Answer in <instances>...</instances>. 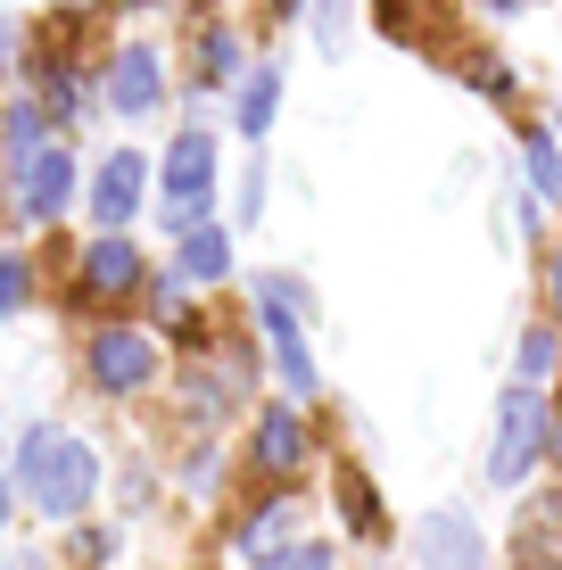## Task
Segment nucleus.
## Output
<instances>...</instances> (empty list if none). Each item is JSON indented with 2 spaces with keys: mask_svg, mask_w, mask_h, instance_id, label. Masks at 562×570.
<instances>
[{
  "mask_svg": "<svg viewBox=\"0 0 562 570\" xmlns=\"http://www.w3.org/2000/svg\"><path fill=\"white\" fill-rule=\"evenodd\" d=\"M298 463H306V430H298V414H289V405H274V414L257 422V471L289 480Z\"/></svg>",
  "mask_w": 562,
  "mask_h": 570,
  "instance_id": "9b49d317",
  "label": "nucleus"
},
{
  "mask_svg": "<svg viewBox=\"0 0 562 570\" xmlns=\"http://www.w3.org/2000/svg\"><path fill=\"white\" fill-rule=\"evenodd\" d=\"M26 298H33V265L17 257V248H0V314H17Z\"/></svg>",
  "mask_w": 562,
  "mask_h": 570,
  "instance_id": "2eb2a0df",
  "label": "nucleus"
},
{
  "mask_svg": "<svg viewBox=\"0 0 562 570\" xmlns=\"http://www.w3.org/2000/svg\"><path fill=\"white\" fill-rule=\"evenodd\" d=\"M224 265H231L224 232H216V224H190V232H183V273H190V282H224Z\"/></svg>",
  "mask_w": 562,
  "mask_h": 570,
  "instance_id": "ddd939ff",
  "label": "nucleus"
},
{
  "mask_svg": "<svg viewBox=\"0 0 562 570\" xmlns=\"http://www.w3.org/2000/svg\"><path fill=\"white\" fill-rule=\"evenodd\" d=\"M274 9H298V0H274Z\"/></svg>",
  "mask_w": 562,
  "mask_h": 570,
  "instance_id": "b1692460",
  "label": "nucleus"
},
{
  "mask_svg": "<svg viewBox=\"0 0 562 570\" xmlns=\"http://www.w3.org/2000/svg\"><path fill=\"white\" fill-rule=\"evenodd\" d=\"M339 497H347V521H356V529H373V497H364V480H356V471L339 480Z\"/></svg>",
  "mask_w": 562,
  "mask_h": 570,
  "instance_id": "a211bd4d",
  "label": "nucleus"
},
{
  "mask_svg": "<svg viewBox=\"0 0 562 570\" xmlns=\"http://www.w3.org/2000/svg\"><path fill=\"white\" fill-rule=\"evenodd\" d=\"M530 190H538V199H554V190H562V157H554L546 132L530 141Z\"/></svg>",
  "mask_w": 562,
  "mask_h": 570,
  "instance_id": "dca6fc26",
  "label": "nucleus"
},
{
  "mask_svg": "<svg viewBox=\"0 0 562 570\" xmlns=\"http://www.w3.org/2000/svg\"><path fill=\"white\" fill-rule=\"evenodd\" d=\"M67 190H75V157H67V149H33V157H17V207H26L33 224H50V215L67 207Z\"/></svg>",
  "mask_w": 562,
  "mask_h": 570,
  "instance_id": "39448f33",
  "label": "nucleus"
},
{
  "mask_svg": "<svg viewBox=\"0 0 562 570\" xmlns=\"http://www.w3.org/2000/svg\"><path fill=\"white\" fill-rule=\"evenodd\" d=\"M546 446H554V455H562V422H554V430H546Z\"/></svg>",
  "mask_w": 562,
  "mask_h": 570,
  "instance_id": "4be33fe9",
  "label": "nucleus"
},
{
  "mask_svg": "<svg viewBox=\"0 0 562 570\" xmlns=\"http://www.w3.org/2000/svg\"><path fill=\"white\" fill-rule=\"evenodd\" d=\"M257 306H265V331H274V347H282V372H289V389H315V364H306V340H298V314H306V289L289 282V273H274V282H257Z\"/></svg>",
  "mask_w": 562,
  "mask_h": 570,
  "instance_id": "20e7f679",
  "label": "nucleus"
},
{
  "mask_svg": "<svg viewBox=\"0 0 562 570\" xmlns=\"http://www.w3.org/2000/svg\"><path fill=\"white\" fill-rule=\"evenodd\" d=\"M132 282H141V248H132L125 232H100V240L83 248V298H125Z\"/></svg>",
  "mask_w": 562,
  "mask_h": 570,
  "instance_id": "6e6552de",
  "label": "nucleus"
},
{
  "mask_svg": "<svg viewBox=\"0 0 562 570\" xmlns=\"http://www.w3.org/2000/svg\"><path fill=\"white\" fill-rule=\"evenodd\" d=\"M538 446H546V405H538V389H505V414H496V455H489V480L513 488L521 471L538 463Z\"/></svg>",
  "mask_w": 562,
  "mask_h": 570,
  "instance_id": "f03ea898",
  "label": "nucleus"
},
{
  "mask_svg": "<svg viewBox=\"0 0 562 570\" xmlns=\"http://www.w3.org/2000/svg\"><path fill=\"white\" fill-rule=\"evenodd\" d=\"M257 570H332V546L323 538H298V546H274Z\"/></svg>",
  "mask_w": 562,
  "mask_h": 570,
  "instance_id": "4468645a",
  "label": "nucleus"
},
{
  "mask_svg": "<svg viewBox=\"0 0 562 570\" xmlns=\"http://www.w3.org/2000/svg\"><path fill=\"white\" fill-rule=\"evenodd\" d=\"M149 306H158L166 323H183V282H158V298H149Z\"/></svg>",
  "mask_w": 562,
  "mask_h": 570,
  "instance_id": "6ab92c4d",
  "label": "nucleus"
},
{
  "mask_svg": "<svg viewBox=\"0 0 562 570\" xmlns=\"http://www.w3.org/2000/svg\"><path fill=\"white\" fill-rule=\"evenodd\" d=\"M414 554H422V570H480L472 513H422L414 521Z\"/></svg>",
  "mask_w": 562,
  "mask_h": 570,
  "instance_id": "423d86ee",
  "label": "nucleus"
},
{
  "mask_svg": "<svg viewBox=\"0 0 562 570\" xmlns=\"http://www.w3.org/2000/svg\"><path fill=\"white\" fill-rule=\"evenodd\" d=\"M546 372H554V331H530V340H521V389L546 381Z\"/></svg>",
  "mask_w": 562,
  "mask_h": 570,
  "instance_id": "f3484780",
  "label": "nucleus"
},
{
  "mask_svg": "<svg viewBox=\"0 0 562 570\" xmlns=\"http://www.w3.org/2000/svg\"><path fill=\"white\" fill-rule=\"evenodd\" d=\"M231 58H240V50H231V33H216V42H207V75H231Z\"/></svg>",
  "mask_w": 562,
  "mask_h": 570,
  "instance_id": "aec40b11",
  "label": "nucleus"
},
{
  "mask_svg": "<svg viewBox=\"0 0 562 570\" xmlns=\"http://www.w3.org/2000/svg\"><path fill=\"white\" fill-rule=\"evenodd\" d=\"M149 372H158V347H149L141 331H100V340H91V381L100 389H141Z\"/></svg>",
  "mask_w": 562,
  "mask_h": 570,
  "instance_id": "0eeeda50",
  "label": "nucleus"
},
{
  "mask_svg": "<svg viewBox=\"0 0 562 570\" xmlns=\"http://www.w3.org/2000/svg\"><path fill=\"white\" fill-rule=\"evenodd\" d=\"M0 521H9V488H0Z\"/></svg>",
  "mask_w": 562,
  "mask_h": 570,
  "instance_id": "5701e85b",
  "label": "nucleus"
},
{
  "mask_svg": "<svg viewBox=\"0 0 562 570\" xmlns=\"http://www.w3.org/2000/svg\"><path fill=\"white\" fill-rule=\"evenodd\" d=\"M158 91H166V67H158V50H116V67H108V100L125 108V116H149L158 108Z\"/></svg>",
  "mask_w": 562,
  "mask_h": 570,
  "instance_id": "9d476101",
  "label": "nucleus"
},
{
  "mask_svg": "<svg viewBox=\"0 0 562 570\" xmlns=\"http://www.w3.org/2000/svg\"><path fill=\"white\" fill-rule=\"evenodd\" d=\"M141 183H149V166L132 149H116L100 166V183H91V215H100V232H125V215L141 207Z\"/></svg>",
  "mask_w": 562,
  "mask_h": 570,
  "instance_id": "1a4fd4ad",
  "label": "nucleus"
},
{
  "mask_svg": "<svg viewBox=\"0 0 562 570\" xmlns=\"http://www.w3.org/2000/svg\"><path fill=\"white\" fill-rule=\"evenodd\" d=\"M274 100H282V75H274V67H257V75L240 83V100H231V116H240V132H248V141H257V132L274 125Z\"/></svg>",
  "mask_w": 562,
  "mask_h": 570,
  "instance_id": "f8f14e48",
  "label": "nucleus"
},
{
  "mask_svg": "<svg viewBox=\"0 0 562 570\" xmlns=\"http://www.w3.org/2000/svg\"><path fill=\"white\" fill-rule=\"evenodd\" d=\"M546 298H554V314H562V248H554V265H546Z\"/></svg>",
  "mask_w": 562,
  "mask_h": 570,
  "instance_id": "412c9836",
  "label": "nucleus"
},
{
  "mask_svg": "<svg viewBox=\"0 0 562 570\" xmlns=\"http://www.w3.org/2000/svg\"><path fill=\"white\" fill-rule=\"evenodd\" d=\"M207 183H216V149H207V132H183V141L166 149V224H174V232L199 224Z\"/></svg>",
  "mask_w": 562,
  "mask_h": 570,
  "instance_id": "7ed1b4c3",
  "label": "nucleus"
},
{
  "mask_svg": "<svg viewBox=\"0 0 562 570\" xmlns=\"http://www.w3.org/2000/svg\"><path fill=\"white\" fill-rule=\"evenodd\" d=\"M17 488H26V504H42V513H83L91 488H100V463H91L83 439H67V430H33L26 446H17Z\"/></svg>",
  "mask_w": 562,
  "mask_h": 570,
  "instance_id": "f257e3e1",
  "label": "nucleus"
}]
</instances>
